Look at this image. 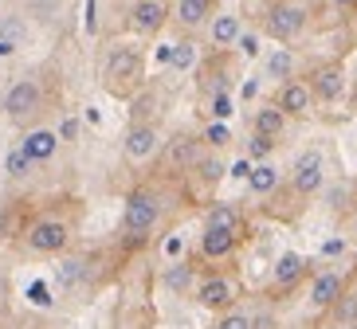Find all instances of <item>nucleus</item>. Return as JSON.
<instances>
[{
  "instance_id": "f257e3e1",
  "label": "nucleus",
  "mask_w": 357,
  "mask_h": 329,
  "mask_svg": "<svg viewBox=\"0 0 357 329\" xmlns=\"http://www.w3.org/2000/svg\"><path fill=\"white\" fill-rule=\"evenodd\" d=\"M102 86L114 98H134L146 86V55H142V47L122 43V47H114V51L106 55Z\"/></svg>"
},
{
  "instance_id": "f03ea898",
  "label": "nucleus",
  "mask_w": 357,
  "mask_h": 329,
  "mask_svg": "<svg viewBox=\"0 0 357 329\" xmlns=\"http://www.w3.org/2000/svg\"><path fill=\"white\" fill-rule=\"evenodd\" d=\"M161 212H165V200H161L153 188H134L126 196V212H122V235L126 239H146L153 227H158Z\"/></svg>"
},
{
  "instance_id": "7ed1b4c3",
  "label": "nucleus",
  "mask_w": 357,
  "mask_h": 329,
  "mask_svg": "<svg viewBox=\"0 0 357 329\" xmlns=\"http://www.w3.org/2000/svg\"><path fill=\"white\" fill-rule=\"evenodd\" d=\"M43 106H47V90H43V83L36 74L16 79V83L4 90V114H8V122H16V126H32L36 118L43 114Z\"/></svg>"
},
{
  "instance_id": "20e7f679",
  "label": "nucleus",
  "mask_w": 357,
  "mask_h": 329,
  "mask_svg": "<svg viewBox=\"0 0 357 329\" xmlns=\"http://www.w3.org/2000/svg\"><path fill=\"white\" fill-rule=\"evenodd\" d=\"M306 24H310V12L303 4H294V0H275L267 16H263V32L271 35L275 43H294L298 35L306 32Z\"/></svg>"
},
{
  "instance_id": "39448f33",
  "label": "nucleus",
  "mask_w": 357,
  "mask_h": 329,
  "mask_svg": "<svg viewBox=\"0 0 357 329\" xmlns=\"http://www.w3.org/2000/svg\"><path fill=\"white\" fill-rule=\"evenodd\" d=\"M24 243H28V251H36V255H59V251H67V243H71V227H67L63 220H36L28 223V232H24Z\"/></svg>"
},
{
  "instance_id": "423d86ee",
  "label": "nucleus",
  "mask_w": 357,
  "mask_h": 329,
  "mask_svg": "<svg viewBox=\"0 0 357 329\" xmlns=\"http://www.w3.org/2000/svg\"><path fill=\"white\" fill-rule=\"evenodd\" d=\"M169 24V4L165 0H134L130 8V32L142 35V40H153V35L165 32Z\"/></svg>"
},
{
  "instance_id": "0eeeda50",
  "label": "nucleus",
  "mask_w": 357,
  "mask_h": 329,
  "mask_svg": "<svg viewBox=\"0 0 357 329\" xmlns=\"http://www.w3.org/2000/svg\"><path fill=\"white\" fill-rule=\"evenodd\" d=\"M208 153V145H204V138L200 134H177V138L165 145V169L173 172H192L200 165V157Z\"/></svg>"
},
{
  "instance_id": "6e6552de",
  "label": "nucleus",
  "mask_w": 357,
  "mask_h": 329,
  "mask_svg": "<svg viewBox=\"0 0 357 329\" xmlns=\"http://www.w3.org/2000/svg\"><path fill=\"white\" fill-rule=\"evenodd\" d=\"M158 149H161V129H158V122H130L126 141H122V153H126V161L142 165V161H149Z\"/></svg>"
},
{
  "instance_id": "1a4fd4ad",
  "label": "nucleus",
  "mask_w": 357,
  "mask_h": 329,
  "mask_svg": "<svg viewBox=\"0 0 357 329\" xmlns=\"http://www.w3.org/2000/svg\"><path fill=\"white\" fill-rule=\"evenodd\" d=\"M275 106L283 110L287 118H306L310 110H314V90H310V83L306 79H283L279 83V90H275Z\"/></svg>"
},
{
  "instance_id": "9d476101",
  "label": "nucleus",
  "mask_w": 357,
  "mask_h": 329,
  "mask_svg": "<svg viewBox=\"0 0 357 329\" xmlns=\"http://www.w3.org/2000/svg\"><path fill=\"white\" fill-rule=\"evenodd\" d=\"M326 181V161L318 149H306L303 157L294 161V169H291V188L298 192V196H314L318 188H322Z\"/></svg>"
},
{
  "instance_id": "9b49d317",
  "label": "nucleus",
  "mask_w": 357,
  "mask_h": 329,
  "mask_svg": "<svg viewBox=\"0 0 357 329\" xmlns=\"http://www.w3.org/2000/svg\"><path fill=\"white\" fill-rule=\"evenodd\" d=\"M212 16H216V0H173V8H169V20L177 24L181 32L208 28Z\"/></svg>"
},
{
  "instance_id": "f8f14e48",
  "label": "nucleus",
  "mask_w": 357,
  "mask_h": 329,
  "mask_svg": "<svg viewBox=\"0 0 357 329\" xmlns=\"http://www.w3.org/2000/svg\"><path fill=\"white\" fill-rule=\"evenodd\" d=\"M197 302L200 310H212V314H224V310H231V302H236V282L224 275H208L197 282Z\"/></svg>"
},
{
  "instance_id": "ddd939ff",
  "label": "nucleus",
  "mask_w": 357,
  "mask_h": 329,
  "mask_svg": "<svg viewBox=\"0 0 357 329\" xmlns=\"http://www.w3.org/2000/svg\"><path fill=\"white\" fill-rule=\"evenodd\" d=\"M310 90H314V102H337V98L346 95V71H342V63L314 67Z\"/></svg>"
},
{
  "instance_id": "4468645a",
  "label": "nucleus",
  "mask_w": 357,
  "mask_h": 329,
  "mask_svg": "<svg viewBox=\"0 0 357 329\" xmlns=\"http://www.w3.org/2000/svg\"><path fill=\"white\" fill-rule=\"evenodd\" d=\"M243 35V20L236 12H220V16H212L208 20V43L216 51H231Z\"/></svg>"
},
{
  "instance_id": "2eb2a0df",
  "label": "nucleus",
  "mask_w": 357,
  "mask_h": 329,
  "mask_svg": "<svg viewBox=\"0 0 357 329\" xmlns=\"http://www.w3.org/2000/svg\"><path fill=\"white\" fill-rule=\"evenodd\" d=\"M240 243V232H228V227H208L204 223V235H200V255L208 259V263H220L236 251Z\"/></svg>"
},
{
  "instance_id": "dca6fc26",
  "label": "nucleus",
  "mask_w": 357,
  "mask_h": 329,
  "mask_svg": "<svg viewBox=\"0 0 357 329\" xmlns=\"http://www.w3.org/2000/svg\"><path fill=\"white\" fill-rule=\"evenodd\" d=\"M20 149L36 161V165H43V161H52L55 153H59V134H55V129L36 126V129H28V134H24Z\"/></svg>"
},
{
  "instance_id": "f3484780",
  "label": "nucleus",
  "mask_w": 357,
  "mask_h": 329,
  "mask_svg": "<svg viewBox=\"0 0 357 329\" xmlns=\"http://www.w3.org/2000/svg\"><path fill=\"white\" fill-rule=\"evenodd\" d=\"M342 290H346V278L337 275V271H322V275L314 278V287H310V306H314V310H330Z\"/></svg>"
},
{
  "instance_id": "a211bd4d",
  "label": "nucleus",
  "mask_w": 357,
  "mask_h": 329,
  "mask_svg": "<svg viewBox=\"0 0 357 329\" xmlns=\"http://www.w3.org/2000/svg\"><path fill=\"white\" fill-rule=\"evenodd\" d=\"M287 122H291V118L275 106V102H263V106L255 110V118H252V134H263V138H283Z\"/></svg>"
},
{
  "instance_id": "6ab92c4d",
  "label": "nucleus",
  "mask_w": 357,
  "mask_h": 329,
  "mask_svg": "<svg viewBox=\"0 0 357 329\" xmlns=\"http://www.w3.org/2000/svg\"><path fill=\"white\" fill-rule=\"evenodd\" d=\"M326 314H330V326L334 329H357V287L354 290H342V294H337V302L330 310H326Z\"/></svg>"
},
{
  "instance_id": "aec40b11",
  "label": "nucleus",
  "mask_w": 357,
  "mask_h": 329,
  "mask_svg": "<svg viewBox=\"0 0 357 329\" xmlns=\"http://www.w3.org/2000/svg\"><path fill=\"white\" fill-rule=\"evenodd\" d=\"M306 275V259L294 255V251H287V255H279V263H275V287L291 290L298 278Z\"/></svg>"
},
{
  "instance_id": "412c9836",
  "label": "nucleus",
  "mask_w": 357,
  "mask_h": 329,
  "mask_svg": "<svg viewBox=\"0 0 357 329\" xmlns=\"http://www.w3.org/2000/svg\"><path fill=\"white\" fill-rule=\"evenodd\" d=\"M279 181H283V172L275 169V165H267V161L248 172V188H252L255 196H271V192L279 188Z\"/></svg>"
},
{
  "instance_id": "4be33fe9",
  "label": "nucleus",
  "mask_w": 357,
  "mask_h": 329,
  "mask_svg": "<svg viewBox=\"0 0 357 329\" xmlns=\"http://www.w3.org/2000/svg\"><path fill=\"white\" fill-rule=\"evenodd\" d=\"M263 71H267V79H291L294 74V55H291V47H275L271 55H267V63H263Z\"/></svg>"
},
{
  "instance_id": "5701e85b",
  "label": "nucleus",
  "mask_w": 357,
  "mask_h": 329,
  "mask_svg": "<svg viewBox=\"0 0 357 329\" xmlns=\"http://www.w3.org/2000/svg\"><path fill=\"white\" fill-rule=\"evenodd\" d=\"M208 227H228V232H240V212L231 208V204H212L208 216H204Z\"/></svg>"
},
{
  "instance_id": "b1692460",
  "label": "nucleus",
  "mask_w": 357,
  "mask_h": 329,
  "mask_svg": "<svg viewBox=\"0 0 357 329\" xmlns=\"http://www.w3.org/2000/svg\"><path fill=\"white\" fill-rule=\"evenodd\" d=\"M32 169H36V161L28 157V153H24L20 145H16V149H8V157H4V172H8L12 181H20V177H28Z\"/></svg>"
},
{
  "instance_id": "393cba45",
  "label": "nucleus",
  "mask_w": 357,
  "mask_h": 329,
  "mask_svg": "<svg viewBox=\"0 0 357 329\" xmlns=\"http://www.w3.org/2000/svg\"><path fill=\"white\" fill-rule=\"evenodd\" d=\"M192 172L200 177V184H220V181H224V172H228V169L220 165V157H212V153H204V157H200V165H197Z\"/></svg>"
},
{
  "instance_id": "a878e982",
  "label": "nucleus",
  "mask_w": 357,
  "mask_h": 329,
  "mask_svg": "<svg viewBox=\"0 0 357 329\" xmlns=\"http://www.w3.org/2000/svg\"><path fill=\"white\" fill-rule=\"evenodd\" d=\"M165 59H169L173 67H177V71H189V67L197 63V43H192V40H181L177 47H173V51L165 55Z\"/></svg>"
},
{
  "instance_id": "bb28decb",
  "label": "nucleus",
  "mask_w": 357,
  "mask_h": 329,
  "mask_svg": "<svg viewBox=\"0 0 357 329\" xmlns=\"http://www.w3.org/2000/svg\"><path fill=\"white\" fill-rule=\"evenodd\" d=\"M189 282H192V266L189 263H173L165 271V287L169 290H189Z\"/></svg>"
},
{
  "instance_id": "cd10ccee",
  "label": "nucleus",
  "mask_w": 357,
  "mask_h": 329,
  "mask_svg": "<svg viewBox=\"0 0 357 329\" xmlns=\"http://www.w3.org/2000/svg\"><path fill=\"white\" fill-rule=\"evenodd\" d=\"M212 329H255V321L248 318V314H240V310H224Z\"/></svg>"
},
{
  "instance_id": "c85d7f7f",
  "label": "nucleus",
  "mask_w": 357,
  "mask_h": 329,
  "mask_svg": "<svg viewBox=\"0 0 357 329\" xmlns=\"http://www.w3.org/2000/svg\"><path fill=\"white\" fill-rule=\"evenodd\" d=\"M208 114L216 118V122H228V118H231V95H228V90L208 95Z\"/></svg>"
},
{
  "instance_id": "c756f323",
  "label": "nucleus",
  "mask_w": 357,
  "mask_h": 329,
  "mask_svg": "<svg viewBox=\"0 0 357 329\" xmlns=\"http://www.w3.org/2000/svg\"><path fill=\"white\" fill-rule=\"evenodd\" d=\"M200 138H204V145H208V149H224V145L231 141V129L224 126V122H212V126L200 134Z\"/></svg>"
},
{
  "instance_id": "7c9ffc66",
  "label": "nucleus",
  "mask_w": 357,
  "mask_h": 329,
  "mask_svg": "<svg viewBox=\"0 0 357 329\" xmlns=\"http://www.w3.org/2000/svg\"><path fill=\"white\" fill-rule=\"evenodd\" d=\"M83 259H67L63 266H59V282H63V287H75V282H79V278H83Z\"/></svg>"
},
{
  "instance_id": "2f4dec72",
  "label": "nucleus",
  "mask_w": 357,
  "mask_h": 329,
  "mask_svg": "<svg viewBox=\"0 0 357 329\" xmlns=\"http://www.w3.org/2000/svg\"><path fill=\"white\" fill-rule=\"evenodd\" d=\"M275 149V138H263V134H252V141H248V157L252 161H263L267 153Z\"/></svg>"
},
{
  "instance_id": "473e14b6",
  "label": "nucleus",
  "mask_w": 357,
  "mask_h": 329,
  "mask_svg": "<svg viewBox=\"0 0 357 329\" xmlns=\"http://www.w3.org/2000/svg\"><path fill=\"white\" fill-rule=\"evenodd\" d=\"M55 134H59V141H75V138H79V122H75V118H67Z\"/></svg>"
},
{
  "instance_id": "72a5a7b5",
  "label": "nucleus",
  "mask_w": 357,
  "mask_h": 329,
  "mask_svg": "<svg viewBox=\"0 0 357 329\" xmlns=\"http://www.w3.org/2000/svg\"><path fill=\"white\" fill-rule=\"evenodd\" d=\"M236 47H240L243 55H255V51H259V40H255V35H240V43H236Z\"/></svg>"
},
{
  "instance_id": "f704fd0d",
  "label": "nucleus",
  "mask_w": 357,
  "mask_h": 329,
  "mask_svg": "<svg viewBox=\"0 0 357 329\" xmlns=\"http://www.w3.org/2000/svg\"><path fill=\"white\" fill-rule=\"evenodd\" d=\"M334 8H357V0H330Z\"/></svg>"
},
{
  "instance_id": "c9c22d12",
  "label": "nucleus",
  "mask_w": 357,
  "mask_h": 329,
  "mask_svg": "<svg viewBox=\"0 0 357 329\" xmlns=\"http://www.w3.org/2000/svg\"><path fill=\"white\" fill-rule=\"evenodd\" d=\"M354 235H357V227H354Z\"/></svg>"
}]
</instances>
